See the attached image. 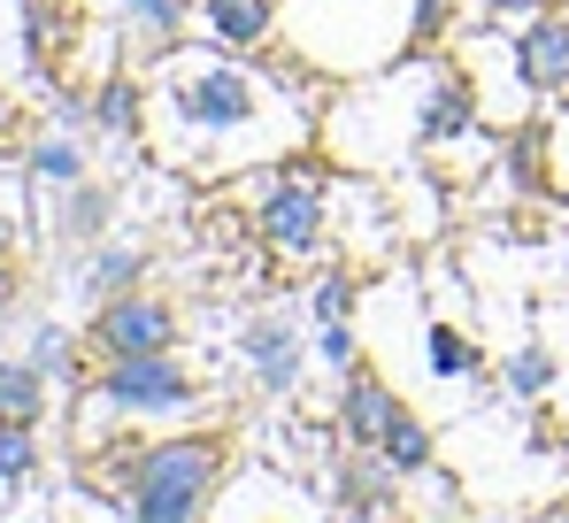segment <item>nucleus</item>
Instances as JSON below:
<instances>
[{
    "label": "nucleus",
    "mask_w": 569,
    "mask_h": 523,
    "mask_svg": "<svg viewBox=\"0 0 569 523\" xmlns=\"http://www.w3.org/2000/svg\"><path fill=\"white\" fill-rule=\"evenodd\" d=\"M116 485H123V509L139 523H192L223 485V438L216 432L154 438V446L123 454Z\"/></svg>",
    "instance_id": "1"
},
{
    "label": "nucleus",
    "mask_w": 569,
    "mask_h": 523,
    "mask_svg": "<svg viewBox=\"0 0 569 523\" xmlns=\"http://www.w3.org/2000/svg\"><path fill=\"white\" fill-rule=\"evenodd\" d=\"M170 116L192 147L200 139H254L270 131V86L239 62H200V70H178L170 78Z\"/></svg>",
    "instance_id": "2"
},
{
    "label": "nucleus",
    "mask_w": 569,
    "mask_h": 523,
    "mask_svg": "<svg viewBox=\"0 0 569 523\" xmlns=\"http://www.w3.org/2000/svg\"><path fill=\"white\" fill-rule=\"evenodd\" d=\"M192 369L186 362H170L162 354H108V369H100V401L108 408H123V416H178L192 408Z\"/></svg>",
    "instance_id": "3"
},
{
    "label": "nucleus",
    "mask_w": 569,
    "mask_h": 523,
    "mask_svg": "<svg viewBox=\"0 0 569 523\" xmlns=\"http://www.w3.org/2000/svg\"><path fill=\"white\" fill-rule=\"evenodd\" d=\"M254 231H262V247H270L278 262H316V255H323V239H331L323 185H308V177H278V185L262 193Z\"/></svg>",
    "instance_id": "4"
},
{
    "label": "nucleus",
    "mask_w": 569,
    "mask_h": 523,
    "mask_svg": "<svg viewBox=\"0 0 569 523\" xmlns=\"http://www.w3.org/2000/svg\"><path fill=\"white\" fill-rule=\"evenodd\" d=\"M93 347L100 354H162V347H178V308H170L162 293L123 285V293H108V300H100Z\"/></svg>",
    "instance_id": "5"
},
{
    "label": "nucleus",
    "mask_w": 569,
    "mask_h": 523,
    "mask_svg": "<svg viewBox=\"0 0 569 523\" xmlns=\"http://www.w3.org/2000/svg\"><path fill=\"white\" fill-rule=\"evenodd\" d=\"M400 416V401H392V385H385L378 369H355L347 377V393H339V424H347V446H362V454H378L385 424Z\"/></svg>",
    "instance_id": "6"
},
{
    "label": "nucleus",
    "mask_w": 569,
    "mask_h": 523,
    "mask_svg": "<svg viewBox=\"0 0 569 523\" xmlns=\"http://www.w3.org/2000/svg\"><path fill=\"white\" fill-rule=\"evenodd\" d=\"M516 78L531 92H569V16H539L516 47Z\"/></svg>",
    "instance_id": "7"
},
{
    "label": "nucleus",
    "mask_w": 569,
    "mask_h": 523,
    "mask_svg": "<svg viewBox=\"0 0 569 523\" xmlns=\"http://www.w3.org/2000/svg\"><path fill=\"white\" fill-rule=\"evenodd\" d=\"M247 369H254L262 393H284V385L300 377V332H292L284 316H262V324L247 332Z\"/></svg>",
    "instance_id": "8"
},
{
    "label": "nucleus",
    "mask_w": 569,
    "mask_h": 523,
    "mask_svg": "<svg viewBox=\"0 0 569 523\" xmlns=\"http://www.w3.org/2000/svg\"><path fill=\"white\" fill-rule=\"evenodd\" d=\"M208 8V39H223L231 55L239 47H262L270 23H278V0H200Z\"/></svg>",
    "instance_id": "9"
},
{
    "label": "nucleus",
    "mask_w": 569,
    "mask_h": 523,
    "mask_svg": "<svg viewBox=\"0 0 569 523\" xmlns=\"http://www.w3.org/2000/svg\"><path fill=\"white\" fill-rule=\"evenodd\" d=\"M0 408L8 416H47V369L39 362H0Z\"/></svg>",
    "instance_id": "10"
},
{
    "label": "nucleus",
    "mask_w": 569,
    "mask_h": 523,
    "mask_svg": "<svg viewBox=\"0 0 569 523\" xmlns=\"http://www.w3.org/2000/svg\"><path fill=\"white\" fill-rule=\"evenodd\" d=\"M39 470V432H31V416H8L0 408V485H23Z\"/></svg>",
    "instance_id": "11"
},
{
    "label": "nucleus",
    "mask_w": 569,
    "mask_h": 523,
    "mask_svg": "<svg viewBox=\"0 0 569 523\" xmlns=\"http://www.w3.org/2000/svg\"><path fill=\"white\" fill-rule=\"evenodd\" d=\"M378 454L392 462V470H423V462H431V432H423V416H408V408H400V416L385 424Z\"/></svg>",
    "instance_id": "12"
},
{
    "label": "nucleus",
    "mask_w": 569,
    "mask_h": 523,
    "mask_svg": "<svg viewBox=\"0 0 569 523\" xmlns=\"http://www.w3.org/2000/svg\"><path fill=\"white\" fill-rule=\"evenodd\" d=\"M385 477H392V462H385V454H378V470H347V477H339V509H347V516L385 509V501H392V493H385Z\"/></svg>",
    "instance_id": "13"
},
{
    "label": "nucleus",
    "mask_w": 569,
    "mask_h": 523,
    "mask_svg": "<svg viewBox=\"0 0 569 523\" xmlns=\"http://www.w3.org/2000/svg\"><path fill=\"white\" fill-rule=\"evenodd\" d=\"M31 177H39V185H78V177H86V155H78L70 139H39V147H31Z\"/></svg>",
    "instance_id": "14"
},
{
    "label": "nucleus",
    "mask_w": 569,
    "mask_h": 523,
    "mask_svg": "<svg viewBox=\"0 0 569 523\" xmlns=\"http://www.w3.org/2000/svg\"><path fill=\"white\" fill-rule=\"evenodd\" d=\"M139 269H147V255H139V247H108V255H100L93 269H86V285H93L100 300H108V293H123V285H139Z\"/></svg>",
    "instance_id": "15"
},
{
    "label": "nucleus",
    "mask_w": 569,
    "mask_h": 523,
    "mask_svg": "<svg viewBox=\"0 0 569 523\" xmlns=\"http://www.w3.org/2000/svg\"><path fill=\"white\" fill-rule=\"evenodd\" d=\"M93 116H100V131H131V124H139V86H131V78H108L100 100H93Z\"/></svg>",
    "instance_id": "16"
},
{
    "label": "nucleus",
    "mask_w": 569,
    "mask_h": 523,
    "mask_svg": "<svg viewBox=\"0 0 569 523\" xmlns=\"http://www.w3.org/2000/svg\"><path fill=\"white\" fill-rule=\"evenodd\" d=\"M470 124V100H462V86H439L431 100H423V139H447V131H462Z\"/></svg>",
    "instance_id": "17"
},
{
    "label": "nucleus",
    "mask_w": 569,
    "mask_h": 523,
    "mask_svg": "<svg viewBox=\"0 0 569 523\" xmlns=\"http://www.w3.org/2000/svg\"><path fill=\"white\" fill-rule=\"evenodd\" d=\"M70 354H78V347H70V332H54V324L31 339V362H39L47 377H78V362H70Z\"/></svg>",
    "instance_id": "18"
},
{
    "label": "nucleus",
    "mask_w": 569,
    "mask_h": 523,
    "mask_svg": "<svg viewBox=\"0 0 569 523\" xmlns=\"http://www.w3.org/2000/svg\"><path fill=\"white\" fill-rule=\"evenodd\" d=\"M508 385H516V393H547V385H555V362H547L539 347L508 354Z\"/></svg>",
    "instance_id": "19"
},
{
    "label": "nucleus",
    "mask_w": 569,
    "mask_h": 523,
    "mask_svg": "<svg viewBox=\"0 0 569 523\" xmlns=\"http://www.w3.org/2000/svg\"><path fill=\"white\" fill-rule=\"evenodd\" d=\"M470 339H462V332H431V369H439V377H470Z\"/></svg>",
    "instance_id": "20"
},
{
    "label": "nucleus",
    "mask_w": 569,
    "mask_h": 523,
    "mask_svg": "<svg viewBox=\"0 0 569 523\" xmlns=\"http://www.w3.org/2000/svg\"><path fill=\"white\" fill-rule=\"evenodd\" d=\"M116 8H123V16H139L147 31H178V23H186V8H192V0H116Z\"/></svg>",
    "instance_id": "21"
},
{
    "label": "nucleus",
    "mask_w": 569,
    "mask_h": 523,
    "mask_svg": "<svg viewBox=\"0 0 569 523\" xmlns=\"http://www.w3.org/2000/svg\"><path fill=\"white\" fill-rule=\"evenodd\" d=\"M308 316H316V324H339V316H347V277H323V285L308 293Z\"/></svg>",
    "instance_id": "22"
},
{
    "label": "nucleus",
    "mask_w": 569,
    "mask_h": 523,
    "mask_svg": "<svg viewBox=\"0 0 569 523\" xmlns=\"http://www.w3.org/2000/svg\"><path fill=\"white\" fill-rule=\"evenodd\" d=\"M100 216H108V193H78L70 200V231H100Z\"/></svg>",
    "instance_id": "23"
},
{
    "label": "nucleus",
    "mask_w": 569,
    "mask_h": 523,
    "mask_svg": "<svg viewBox=\"0 0 569 523\" xmlns=\"http://www.w3.org/2000/svg\"><path fill=\"white\" fill-rule=\"evenodd\" d=\"M316 354H323V362H355V339H347L339 324H323V332H316Z\"/></svg>",
    "instance_id": "24"
},
{
    "label": "nucleus",
    "mask_w": 569,
    "mask_h": 523,
    "mask_svg": "<svg viewBox=\"0 0 569 523\" xmlns=\"http://www.w3.org/2000/svg\"><path fill=\"white\" fill-rule=\"evenodd\" d=\"M485 8H492V16H531L539 0H485Z\"/></svg>",
    "instance_id": "25"
},
{
    "label": "nucleus",
    "mask_w": 569,
    "mask_h": 523,
    "mask_svg": "<svg viewBox=\"0 0 569 523\" xmlns=\"http://www.w3.org/2000/svg\"><path fill=\"white\" fill-rule=\"evenodd\" d=\"M8 247H16V216L0 208V255H8Z\"/></svg>",
    "instance_id": "26"
},
{
    "label": "nucleus",
    "mask_w": 569,
    "mask_h": 523,
    "mask_svg": "<svg viewBox=\"0 0 569 523\" xmlns=\"http://www.w3.org/2000/svg\"><path fill=\"white\" fill-rule=\"evenodd\" d=\"M8 116H16V108H8V100H0V139H8Z\"/></svg>",
    "instance_id": "27"
}]
</instances>
